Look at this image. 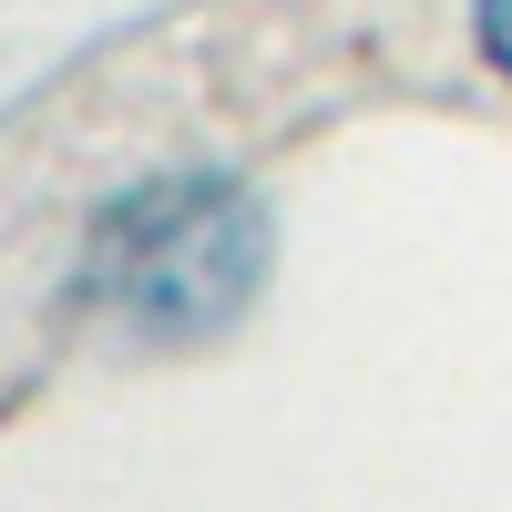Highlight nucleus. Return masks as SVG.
<instances>
[{
	"instance_id": "1",
	"label": "nucleus",
	"mask_w": 512,
	"mask_h": 512,
	"mask_svg": "<svg viewBox=\"0 0 512 512\" xmlns=\"http://www.w3.org/2000/svg\"><path fill=\"white\" fill-rule=\"evenodd\" d=\"M267 277V205L236 175H154L113 195L82 246V297L144 349H195L246 318Z\"/></svg>"
},
{
	"instance_id": "2",
	"label": "nucleus",
	"mask_w": 512,
	"mask_h": 512,
	"mask_svg": "<svg viewBox=\"0 0 512 512\" xmlns=\"http://www.w3.org/2000/svg\"><path fill=\"white\" fill-rule=\"evenodd\" d=\"M472 41H482V62L512 82V0H472Z\"/></svg>"
}]
</instances>
